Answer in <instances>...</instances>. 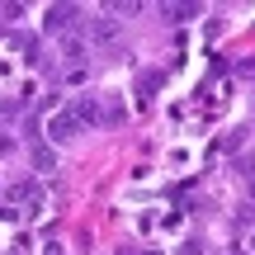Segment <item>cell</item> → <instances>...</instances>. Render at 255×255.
<instances>
[{
    "mask_svg": "<svg viewBox=\"0 0 255 255\" xmlns=\"http://www.w3.org/2000/svg\"><path fill=\"white\" fill-rule=\"evenodd\" d=\"M237 71H241V76H251V81H255V57H241V62H237Z\"/></svg>",
    "mask_w": 255,
    "mask_h": 255,
    "instance_id": "obj_10",
    "label": "cell"
},
{
    "mask_svg": "<svg viewBox=\"0 0 255 255\" xmlns=\"http://www.w3.org/2000/svg\"><path fill=\"white\" fill-rule=\"evenodd\" d=\"M146 255H156V251H146Z\"/></svg>",
    "mask_w": 255,
    "mask_h": 255,
    "instance_id": "obj_15",
    "label": "cell"
},
{
    "mask_svg": "<svg viewBox=\"0 0 255 255\" xmlns=\"http://www.w3.org/2000/svg\"><path fill=\"white\" fill-rule=\"evenodd\" d=\"M33 170H57V151L47 142H33Z\"/></svg>",
    "mask_w": 255,
    "mask_h": 255,
    "instance_id": "obj_6",
    "label": "cell"
},
{
    "mask_svg": "<svg viewBox=\"0 0 255 255\" xmlns=\"http://www.w3.org/2000/svg\"><path fill=\"white\" fill-rule=\"evenodd\" d=\"M62 62H71V66L85 62V43H81V38H66V43H62Z\"/></svg>",
    "mask_w": 255,
    "mask_h": 255,
    "instance_id": "obj_8",
    "label": "cell"
},
{
    "mask_svg": "<svg viewBox=\"0 0 255 255\" xmlns=\"http://www.w3.org/2000/svg\"><path fill=\"white\" fill-rule=\"evenodd\" d=\"M203 5H161V19H170V24H184V19H199Z\"/></svg>",
    "mask_w": 255,
    "mask_h": 255,
    "instance_id": "obj_5",
    "label": "cell"
},
{
    "mask_svg": "<svg viewBox=\"0 0 255 255\" xmlns=\"http://www.w3.org/2000/svg\"><path fill=\"white\" fill-rule=\"evenodd\" d=\"M114 38H119L114 19H95V43H114Z\"/></svg>",
    "mask_w": 255,
    "mask_h": 255,
    "instance_id": "obj_9",
    "label": "cell"
},
{
    "mask_svg": "<svg viewBox=\"0 0 255 255\" xmlns=\"http://www.w3.org/2000/svg\"><path fill=\"white\" fill-rule=\"evenodd\" d=\"M9 151H14V137H9V132H0V156H9Z\"/></svg>",
    "mask_w": 255,
    "mask_h": 255,
    "instance_id": "obj_11",
    "label": "cell"
},
{
    "mask_svg": "<svg viewBox=\"0 0 255 255\" xmlns=\"http://www.w3.org/2000/svg\"><path fill=\"white\" fill-rule=\"evenodd\" d=\"M81 132H85V123L76 119L71 104H66V109H57L52 119H47V142H57V146H62V142H76Z\"/></svg>",
    "mask_w": 255,
    "mask_h": 255,
    "instance_id": "obj_1",
    "label": "cell"
},
{
    "mask_svg": "<svg viewBox=\"0 0 255 255\" xmlns=\"http://www.w3.org/2000/svg\"><path fill=\"white\" fill-rule=\"evenodd\" d=\"M43 255H62V246H57V241H47V246H43Z\"/></svg>",
    "mask_w": 255,
    "mask_h": 255,
    "instance_id": "obj_13",
    "label": "cell"
},
{
    "mask_svg": "<svg viewBox=\"0 0 255 255\" xmlns=\"http://www.w3.org/2000/svg\"><path fill=\"white\" fill-rule=\"evenodd\" d=\"M119 123H128V100L119 90H104L100 95V128H119Z\"/></svg>",
    "mask_w": 255,
    "mask_h": 255,
    "instance_id": "obj_3",
    "label": "cell"
},
{
    "mask_svg": "<svg viewBox=\"0 0 255 255\" xmlns=\"http://www.w3.org/2000/svg\"><path fill=\"white\" fill-rule=\"evenodd\" d=\"M175 255H199V241H184V246L175 251Z\"/></svg>",
    "mask_w": 255,
    "mask_h": 255,
    "instance_id": "obj_12",
    "label": "cell"
},
{
    "mask_svg": "<svg viewBox=\"0 0 255 255\" xmlns=\"http://www.w3.org/2000/svg\"><path fill=\"white\" fill-rule=\"evenodd\" d=\"M161 81H165V71H142V81H137V95H142V100H151V95L161 90Z\"/></svg>",
    "mask_w": 255,
    "mask_h": 255,
    "instance_id": "obj_7",
    "label": "cell"
},
{
    "mask_svg": "<svg viewBox=\"0 0 255 255\" xmlns=\"http://www.w3.org/2000/svg\"><path fill=\"white\" fill-rule=\"evenodd\" d=\"M222 255H246V251H222Z\"/></svg>",
    "mask_w": 255,
    "mask_h": 255,
    "instance_id": "obj_14",
    "label": "cell"
},
{
    "mask_svg": "<svg viewBox=\"0 0 255 255\" xmlns=\"http://www.w3.org/2000/svg\"><path fill=\"white\" fill-rule=\"evenodd\" d=\"M81 14H85L81 5H47V14H43V33H71V28L81 24Z\"/></svg>",
    "mask_w": 255,
    "mask_h": 255,
    "instance_id": "obj_2",
    "label": "cell"
},
{
    "mask_svg": "<svg viewBox=\"0 0 255 255\" xmlns=\"http://www.w3.org/2000/svg\"><path fill=\"white\" fill-rule=\"evenodd\" d=\"M71 109L85 128H100V95H81V100H71Z\"/></svg>",
    "mask_w": 255,
    "mask_h": 255,
    "instance_id": "obj_4",
    "label": "cell"
}]
</instances>
